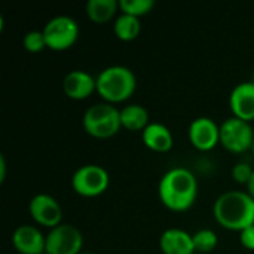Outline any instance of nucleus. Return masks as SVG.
<instances>
[{
    "label": "nucleus",
    "instance_id": "1",
    "mask_svg": "<svg viewBox=\"0 0 254 254\" xmlns=\"http://www.w3.org/2000/svg\"><path fill=\"white\" fill-rule=\"evenodd\" d=\"M159 199L171 211L189 210L198 196V180L195 174L183 167L168 170L159 182Z\"/></svg>",
    "mask_w": 254,
    "mask_h": 254
},
{
    "label": "nucleus",
    "instance_id": "2",
    "mask_svg": "<svg viewBox=\"0 0 254 254\" xmlns=\"http://www.w3.org/2000/svg\"><path fill=\"white\" fill-rule=\"evenodd\" d=\"M213 214L222 228L241 232L254 225V198L243 190L225 192L214 202Z\"/></svg>",
    "mask_w": 254,
    "mask_h": 254
},
{
    "label": "nucleus",
    "instance_id": "3",
    "mask_svg": "<svg viewBox=\"0 0 254 254\" xmlns=\"http://www.w3.org/2000/svg\"><path fill=\"white\" fill-rule=\"evenodd\" d=\"M135 88V74L125 65H110L97 76V92L109 104L127 101L131 98Z\"/></svg>",
    "mask_w": 254,
    "mask_h": 254
},
{
    "label": "nucleus",
    "instance_id": "4",
    "mask_svg": "<svg viewBox=\"0 0 254 254\" xmlns=\"http://www.w3.org/2000/svg\"><path fill=\"white\" fill-rule=\"evenodd\" d=\"M82 125L83 129L95 138H110L122 128L121 110L109 103L94 104L85 112Z\"/></svg>",
    "mask_w": 254,
    "mask_h": 254
},
{
    "label": "nucleus",
    "instance_id": "5",
    "mask_svg": "<svg viewBox=\"0 0 254 254\" xmlns=\"http://www.w3.org/2000/svg\"><path fill=\"white\" fill-rule=\"evenodd\" d=\"M109 185L110 176L107 170L95 164L79 167L71 177V186L74 192L85 198L100 196L107 190Z\"/></svg>",
    "mask_w": 254,
    "mask_h": 254
},
{
    "label": "nucleus",
    "instance_id": "6",
    "mask_svg": "<svg viewBox=\"0 0 254 254\" xmlns=\"http://www.w3.org/2000/svg\"><path fill=\"white\" fill-rule=\"evenodd\" d=\"M46 46L52 51H65L71 48L79 37L77 22L67 15H58L48 21L42 30Z\"/></svg>",
    "mask_w": 254,
    "mask_h": 254
},
{
    "label": "nucleus",
    "instance_id": "7",
    "mask_svg": "<svg viewBox=\"0 0 254 254\" xmlns=\"http://www.w3.org/2000/svg\"><path fill=\"white\" fill-rule=\"evenodd\" d=\"M254 131L250 122L235 116L226 119L220 125V144L231 153H244L252 150Z\"/></svg>",
    "mask_w": 254,
    "mask_h": 254
},
{
    "label": "nucleus",
    "instance_id": "8",
    "mask_svg": "<svg viewBox=\"0 0 254 254\" xmlns=\"http://www.w3.org/2000/svg\"><path fill=\"white\" fill-rule=\"evenodd\" d=\"M83 247V235L68 223H61L51 229L46 235L45 254H80Z\"/></svg>",
    "mask_w": 254,
    "mask_h": 254
},
{
    "label": "nucleus",
    "instance_id": "9",
    "mask_svg": "<svg viewBox=\"0 0 254 254\" xmlns=\"http://www.w3.org/2000/svg\"><path fill=\"white\" fill-rule=\"evenodd\" d=\"M28 210L31 219L42 226L54 229L58 225H61L63 210L58 201L48 193H37L36 196H33Z\"/></svg>",
    "mask_w": 254,
    "mask_h": 254
},
{
    "label": "nucleus",
    "instance_id": "10",
    "mask_svg": "<svg viewBox=\"0 0 254 254\" xmlns=\"http://www.w3.org/2000/svg\"><path fill=\"white\" fill-rule=\"evenodd\" d=\"M189 140L198 150L208 152L220 143V127L211 118H196L189 125Z\"/></svg>",
    "mask_w": 254,
    "mask_h": 254
},
{
    "label": "nucleus",
    "instance_id": "11",
    "mask_svg": "<svg viewBox=\"0 0 254 254\" xmlns=\"http://www.w3.org/2000/svg\"><path fill=\"white\" fill-rule=\"evenodd\" d=\"M12 244L19 254H45L46 237L31 225H21L12 235Z\"/></svg>",
    "mask_w": 254,
    "mask_h": 254
},
{
    "label": "nucleus",
    "instance_id": "12",
    "mask_svg": "<svg viewBox=\"0 0 254 254\" xmlns=\"http://www.w3.org/2000/svg\"><path fill=\"white\" fill-rule=\"evenodd\" d=\"M229 106L235 118L254 121V82L238 83L229 95Z\"/></svg>",
    "mask_w": 254,
    "mask_h": 254
},
{
    "label": "nucleus",
    "instance_id": "13",
    "mask_svg": "<svg viewBox=\"0 0 254 254\" xmlns=\"http://www.w3.org/2000/svg\"><path fill=\"white\" fill-rule=\"evenodd\" d=\"M63 89L71 100H85L97 91V77L85 70H73L64 77Z\"/></svg>",
    "mask_w": 254,
    "mask_h": 254
},
{
    "label": "nucleus",
    "instance_id": "14",
    "mask_svg": "<svg viewBox=\"0 0 254 254\" xmlns=\"http://www.w3.org/2000/svg\"><path fill=\"white\" fill-rule=\"evenodd\" d=\"M159 247L164 254H193V237L183 229L171 228L162 232Z\"/></svg>",
    "mask_w": 254,
    "mask_h": 254
},
{
    "label": "nucleus",
    "instance_id": "15",
    "mask_svg": "<svg viewBox=\"0 0 254 254\" xmlns=\"http://www.w3.org/2000/svg\"><path fill=\"white\" fill-rule=\"evenodd\" d=\"M141 138L147 149L158 152V153H165V152L171 150V147L174 144V138H173L170 128L159 122L149 124L143 129Z\"/></svg>",
    "mask_w": 254,
    "mask_h": 254
},
{
    "label": "nucleus",
    "instance_id": "16",
    "mask_svg": "<svg viewBox=\"0 0 254 254\" xmlns=\"http://www.w3.org/2000/svg\"><path fill=\"white\" fill-rule=\"evenodd\" d=\"M121 122L128 131H143L149 125V112L140 104H128L121 109Z\"/></svg>",
    "mask_w": 254,
    "mask_h": 254
},
{
    "label": "nucleus",
    "instance_id": "17",
    "mask_svg": "<svg viewBox=\"0 0 254 254\" xmlns=\"http://www.w3.org/2000/svg\"><path fill=\"white\" fill-rule=\"evenodd\" d=\"M119 9L116 0H89L86 3V15L95 24H104L110 21Z\"/></svg>",
    "mask_w": 254,
    "mask_h": 254
},
{
    "label": "nucleus",
    "instance_id": "18",
    "mask_svg": "<svg viewBox=\"0 0 254 254\" xmlns=\"http://www.w3.org/2000/svg\"><path fill=\"white\" fill-rule=\"evenodd\" d=\"M113 31H115V36L124 42H131V40L137 39L141 31L140 18L127 15V13H121L115 21Z\"/></svg>",
    "mask_w": 254,
    "mask_h": 254
},
{
    "label": "nucleus",
    "instance_id": "19",
    "mask_svg": "<svg viewBox=\"0 0 254 254\" xmlns=\"http://www.w3.org/2000/svg\"><path fill=\"white\" fill-rule=\"evenodd\" d=\"M155 6V0H119V9L122 13L140 18L149 13Z\"/></svg>",
    "mask_w": 254,
    "mask_h": 254
},
{
    "label": "nucleus",
    "instance_id": "20",
    "mask_svg": "<svg viewBox=\"0 0 254 254\" xmlns=\"http://www.w3.org/2000/svg\"><path fill=\"white\" fill-rule=\"evenodd\" d=\"M193 237V246H195V252L199 253H210L217 247V235L214 231L211 229H201L196 234L192 235Z\"/></svg>",
    "mask_w": 254,
    "mask_h": 254
},
{
    "label": "nucleus",
    "instance_id": "21",
    "mask_svg": "<svg viewBox=\"0 0 254 254\" xmlns=\"http://www.w3.org/2000/svg\"><path fill=\"white\" fill-rule=\"evenodd\" d=\"M24 48L28 51V52H40L43 51L46 46V40H45V36H43V31H37V30H33V31H28L25 36H24Z\"/></svg>",
    "mask_w": 254,
    "mask_h": 254
},
{
    "label": "nucleus",
    "instance_id": "22",
    "mask_svg": "<svg viewBox=\"0 0 254 254\" xmlns=\"http://www.w3.org/2000/svg\"><path fill=\"white\" fill-rule=\"evenodd\" d=\"M254 170L246 162H238L232 168V179L240 185H249Z\"/></svg>",
    "mask_w": 254,
    "mask_h": 254
},
{
    "label": "nucleus",
    "instance_id": "23",
    "mask_svg": "<svg viewBox=\"0 0 254 254\" xmlns=\"http://www.w3.org/2000/svg\"><path fill=\"white\" fill-rule=\"evenodd\" d=\"M240 241L247 250H254V225L240 232Z\"/></svg>",
    "mask_w": 254,
    "mask_h": 254
},
{
    "label": "nucleus",
    "instance_id": "24",
    "mask_svg": "<svg viewBox=\"0 0 254 254\" xmlns=\"http://www.w3.org/2000/svg\"><path fill=\"white\" fill-rule=\"evenodd\" d=\"M6 179V159L3 155H0V182H4Z\"/></svg>",
    "mask_w": 254,
    "mask_h": 254
},
{
    "label": "nucleus",
    "instance_id": "25",
    "mask_svg": "<svg viewBox=\"0 0 254 254\" xmlns=\"http://www.w3.org/2000/svg\"><path fill=\"white\" fill-rule=\"evenodd\" d=\"M247 189H249V193L254 198V173L252 179H250V182H249V185H247Z\"/></svg>",
    "mask_w": 254,
    "mask_h": 254
},
{
    "label": "nucleus",
    "instance_id": "26",
    "mask_svg": "<svg viewBox=\"0 0 254 254\" xmlns=\"http://www.w3.org/2000/svg\"><path fill=\"white\" fill-rule=\"evenodd\" d=\"M252 153L254 155V141H253V146H252Z\"/></svg>",
    "mask_w": 254,
    "mask_h": 254
},
{
    "label": "nucleus",
    "instance_id": "27",
    "mask_svg": "<svg viewBox=\"0 0 254 254\" xmlns=\"http://www.w3.org/2000/svg\"><path fill=\"white\" fill-rule=\"evenodd\" d=\"M80 254H94V253H80Z\"/></svg>",
    "mask_w": 254,
    "mask_h": 254
}]
</instances>
